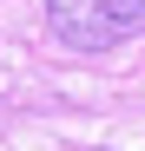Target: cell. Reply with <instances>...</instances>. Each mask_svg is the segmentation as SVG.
Segmentation results:
<instances>
[{
  "instance_id": "6da1fadb",
  "label": "cell",
  "mask_w": 145,
  "mask_h": 151,
  "mask_svg": "<svg viewBox=\"0 0 145 151\" xmlns=\"http://www.w3.org/2000/svg\"><path fill=\"white\" fill-rule=\"evenodd\" d=\"M46 27L72 53H112L145 33V0H40Z\"/></svg>"
}]
</instances>
